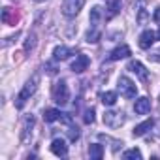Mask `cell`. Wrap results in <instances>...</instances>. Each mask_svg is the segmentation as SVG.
I'll use <instances>...</instances> for the list:
<instances>
[{
  "label": "cell",
  "instance_id": "6da1fadb",
  "mask_svg": "<svg viewBox=\"0 0 160 160\" xmlns=\"http://www.w3.org/2000/svg\"><path fill=\"white\" fill-rule=\"evenodd\" d=\"M38 81H40V77L38 75H34L30 81H27L25 83V87L21 89V92L17 94V98H15V108L17 109H23L25 108V104L30 100V96L36 92V89H38Z\"/></svg>",
  "mask_w": 160,
  "mask_h": 160
},
{
  "label": "cell",
  "instance_id": "7a4b0ae2",
  "mask_svg": "<svg viewBox=\"0 0 160 160\" xmlns=\"http://www.w3.org/2000/svg\"><path fill=\"white\" fill-rule=\"evenodd\" d=\"M53 100H55L58 106L68 104V100H70V91H68V85H66L64 79H60V81H57V83L53 85Z\"/></svg>",
  "mask_w": 160,
  "mask_h": 160
},
{
  "label": "cell",
  "instance_id": "3957f363",
  "mask_svg": "<svg viewBox=\"0 0 160 160\" xmlns=\"http://www.w3.org/2000/svg\"><path fill=\"white\" fill-rule=\"evenodd\" d=\"M83 6H85V0H64L62 2V15L68 19H73L83 10Z\"/></svg>",
  "mask_w": 160,
  "mask_h": 160
},
{
  "label": "cell",
  "instance_id": "277c9868",
  "mask_svg": "<svg viewBox=\"0 0 160 160\" xmlns=\"http://www.w3.org/2000/svg\"><path fill=\"white\" fill-rule=\"evenodd\" d=\"M119 91H121V94L124 96V98H136V94H138V87H136V83L132 81L130 77H126V75H121L119 77Z\"/></svg>",
  "mask_w": 160,
  "mask_h": 160
},
{
  "label": "cell",
  "instance_id": "5b68a950",
  "mask_svg": "<svg viewBox=\"0 0 160 160\" xmlns=\"http://www.w3.org/2000/svg\"><path fill=\"white\" fill-rule=\"evenodd\" d=\"M124 122V113L122 111H106L104 115V124L109 126V128H121Z\"/></svg>",
  "mask_w": 160,
  "mask_h": 160
},
{
  "label": "cell",
  "instance_id": "8992f818",
  "mask_svg": "<svg viewBox=\"0 0 160 160\" xmlns=\"http://www.w3.org/2000/svg\"><path fill=\"white\" fill-rule=\"evenodd\" d=\"M128 70H130L132 73H136L141 81H149V72H147V68H145L139 60H130V62H128Z\"/></svg>",
  "mask_w": 160,
  "mask_h": 160
},
{
  "label": "cell",
  "instance_id": "52a82bcc",
  "mask_svg": "<svg viewBox=\"0 0 160 160\" xmlns=\"http://www.w3.org/2000/svg\"><path fill=\"white\" fill-rule=\"evenodd\" d=\"M89 64H91L89 57L83 55V53H79V55L75 57V60L72 62V72H75V73H83V72L89 68Z\"/></svg>",
  "mask_w": 160,
  "mask_h": 160
},
{
  "label": "cell",
  "instance_id": "ba28073f",
  "mask_svg": "<svg viewBox=\"0 0 160 160\" xmlns=\"http://www.w3.org/2000/svg\"><path fill=\"white\" fill-rule=\"evenodd\" d=\"M51 152H53L55 156H66V154H68V145H66V141L60 139V138H55V139L51 141Z\"/></svg>",
  "mask_w": 160,
  "mask_h": 160
},
{
  "label": "cell",
  "instance_id": "9c48e42d",
  "mask_svg": "<svg viewBox=\"0 0 160 160\" xmlns=\"http://www.w3.org/2000/svg\"><path fill=\"white\" fill-rule=\"evenodd\" d=\"M156 42V32L152 30H143L139 36V47L141 49H151V45Z\"/></svg>",
  "mask_w": 160,
  "mask_h": 160
},
{
  "label": "cell",
  "instance_id": "30bf717a",
  "mask_svg": "<svg viewBox=\"0 0 160 160\" xmlns=\"http://www.w3.org/2000/svg\"><path fill=\"white\" fill-rule=\"evenodd\" d=\"M134 111H136V115H147L151 111V100L147 96L138 98L136 104H134Z\"/></svg>",
  "mask_w": 160,
  "mask_h": 160
},
{
  "label": "cell",
  "instance_id": "8fae6325",
  "mask_svg": "<svg viewBox=\"0 0 160 160\" xmlns=\"http://www.w3.org/2000/svg\"><path fill=\"white\" fill-rule=\"evenodd\" d=\"M134 8L138 12V23L139 25H147V19H149V13L145 10V0H134Z\"/></svg>",
  "mask_w": 160,
  "mask_h": 160
},
{
  "label": "cell",
  "instance_id": "7c38bea8",
  "mask_svg": "<svg viewBox=\"0 0 160 160\" xmlns=\"http://www.w3.org/2000/svg\"><path fill=\"white\" fill-rule=\"evenodd\" d=\"M132 55V51H130V47L128 45H119V47H115L111 53H109V60H121V58H128Z\"/></svg>",
  "mask_w": 160,
  "mask_h": 160
},
{
  "label": "cell",
  "instance_id": "4fadbf2b",
  "mask_svg": "<svg viewBox=\"0 0 160 160\" xmlns=\"http://www.w3.org/2000/svg\"><path fill=\"white\" fill-rule=\"evenodd\" d=\"M121 13V0H108V13H106V19L111 21L113 17H117Z\"/></svg>",
  "mask_w": 160,
  "mask_h": 160
},
{
  "label": "cell",
  "instance_id": "5bb4252c",
  "mask_svg": "<svg viewBox=\"0 0 160 160\" xmlns=\"http://www.w3.org/2000/svg\"><path fill=\"white\" fill-rule=\"evenodd\" d=\"M152 124H154V121H152V119H147V121L139 122V124L134 128V132H132V134H134L136 138H141V136H145V134L152 128Z\"/></svg>",
  "mask_w": 160,
  "mask_h": 160
},
{
  "label": "cell",
  "instance_id": "9a60e30c",
  "mask_svg": "<svg viewBox=\"0 0 160 160\" xmlns=\"http://www.w3.org/2000/svg\"><path fill=\"white\" fill-rule=\"evenodd\" d=\"M17 19H19V15H17L15 10H12V8H4L2 10V23L4 25H15Z\"/></svg>",
  "mask_w": 160,
  "mask_h": 160
},
{
  "label": "cell",
  "instance_id": "2e32d148",
  "mask_svg": "<svg viewBox=\"0 0 160 160\" xmlns=\"http://www.w3.org/2000/svg\"><path fill=\"white\" fill-rule=\"evenodd\" d=\"M89 21H91V27L100 28V21H102V8H100V6H94V8L91 10Z\"/></svg>",
  "mask_w": 160,
  "mask_h": 160
},
{
  "label": "cell",
  "instance_id": "e0dca14e",
  "mask_svg": "<svg viewBox=\"0 0 160 160\" xmlns=\"http://www.w3.org/2000/svg\"><path fill=\"white\" fill-rule=\"evenodd\" d=\"M72 53H73V51H72L70 47L58 45V47H55V51H53V58H55V60H66Z\"/></svg>",
  "mask_w": 160,
  "mask_h": 160
},
{
  "label": "cell",
  "instance_id": "ac0fdd59",
  "mask_svg": "<svg viewBox=\"0 0 160 160\" xmlns=\"http://www.w3.org/2000/svg\"><path fill=\"white\" fill-rule=\"evenodd\" d=\"M60 117H62L60 109L51 108V109H45V111H43V121H45V122H55V121H60Z\"/></svg>",
  "mask_w": 160,
  "mask_h": 160
},
{
  "label": "cell",
  "instance_id": "d6986e66",
  "mask_svg": "<svg viewBox=\"0 0 160 160\" xmlns=\"http://www.w3.org/2000/svg\"><path fill=\"white\" fill-rule=\"evenodd\" d=\"M89 156H91L92 160H102V156H104V145L92 143V145L89 147Z\"/></svg>",
  "mask_w": 160,
  "mask_h": 160
},
{
  "label": "cell",
  "instance_id": "ffe728a7",
  "mask_svg": "<svg viewBox=\"0 0 160 160\" xmlns=\"http://www.w3.org/2000/svg\"><path fill=\"white\" fill-rule=\"evenodd\" d=\"M100 102H102L104 106H115V102H117V92H113V91L102 92V94H100Z\"/></svg>",
  "mask_w": 160,
  "mask_h": 160
},
{
  "label": "cell",
  "instance_id": "44dd1931",
  "mask_svg": "<svg viewBox=\"0 0 160 160\" xmlns=\"http://www.w3.org/2000/svg\"><path fill=\"white\" fill-rule=\"evenodd\" d=\"M100 38H102V32H100V28H94V27H91V30L87 32V42H89V43H96Z\"/></svg>",
  "mask_w": 160,
  "mask_h": 160
},
{
  "label": "cell",
  "instance_id": "7402d4cb",
  "mask_svg": "<svg viewBox=\"0 0 160 160\" xmlns=\"http://www.w3.org/2000/svg\"><path fill=\"white\" fill-rule=\"evenodd\" d=\"M122 158H126V160H132V158H136V160H139L141 158V151L139 149H128V151H124V154H122Z\"/></svg>",
  "mask_w": 160,
  "mask_h": 160
},
{
  "label": "cell",
  "instance_id": "603a6c76",
  "mask_svg": "<svg viewBox=\"0 0 160 160\" xmlns=\"http://www.w3.org/2000/svg\"><path fill=\"white\" fill-rule=\"evenodd\" d=\"M83 121H85V124H92V122H94V109H92V108L85 111V117H83Z\"/></svg>",
  "mask_w": 160,
  "mask_h": 160
},
{
  "label": "cell",
  "instance_id": "cb8c5ba5",
  "mask_svg": "<svg viewBox=\"0 0 160 160\" xmlns=\"http://www.w3.org/2000/svg\"><path fill=\"white\" fill-rule=\"evenodd\" d=\"M68 136H70V141H77L79 139V128L77 126H72L68 130Z\"/></svg>",
  "mask_w": 160,
  "mask_h": 160
},
{
  "label": "cell",
  "instance_id": "d4e9b609",
  "mask_svg": "<svg viewBox=\"0 0 160 160\" xmlns=\"http://www.w3.org/2000/svg\"><path fill=\"white\" fill-rule=\"evenodd\" d=\"M34 40H36V36H34V34H30V36H28V42L25 43V51H30V49L34 47Z\"/></svg>",
  "mask_w": 160,
  "mask_h": 160
},
{
  "label": "cell",
  "instance_id": "484cf974",
  "mask_svg": "<svg viewBox=\"0 0 160 160\" xmlns=\"http://www.w3.org/2000/svg\"><path fill=\"white\" fill-rule=\"evenodd\" d=\"M149 58H151V60H154V62H160V49L152 51V53L149 55Z\"/></svg>",
  "mask_w": 160,
  "mask_h": 160
},
{
  "label": "cell",
  "instance_id": "4316f807",
  "mask_svg": "<svg viewBox=\"0 0 160 160\" xmlns=\"http://www.w3.org/2000/svg\"><path fill=\"white\" fill-rule=\"evenodd\" d=\"M152 19H154V23H158V25H160V8H156V10H154Z\"/></svg>",
  "mask_w": 160,
  "mask_h": 160
},
{
  "label": "cell",
  "instance_id": "83f0119b",
  "mask_svg": "<svg viewBox=\"0 0 160 160\" xmlns=\"http://www.w3.org/2000/svg\"><path fill=\"white\" fill-rule=\"evenodd\" d=\"M45 68H47V73H55V72H57V70H55V66H53L51 62H49V64H45Z\"/></svg>",
  "mask_w": 160,
  "mask_h": 160
},
{
  "label": "cell",
  "instance_id": "f1b7e54d",
  "mask_svg": "<svg viewBox=\"0 0 160 160\" xmlns=\"http://www.w3.org/2000/svg\"><path fill=\"white\" fill-rule=\"evenodd\" d=\"M156 40H160V28H158V32H156Z\"/></svg>",
  "mask_w": 160,
  "mask_h": 160
},
{
  "label": "cell",
  "instance_id": "f546056e",
  "mask_svg": "<svg viewBox=\"0 0 160 160\" xmlns=\"http://www.w3.org/2000/svg\"><path fill=\"white\" fill-rule=\"evenodd\" d=\"M34 2H45V0H34Z\"/></svg>",
  "mask_w": 160,
  "mask_h": 160
}]
</instances>
